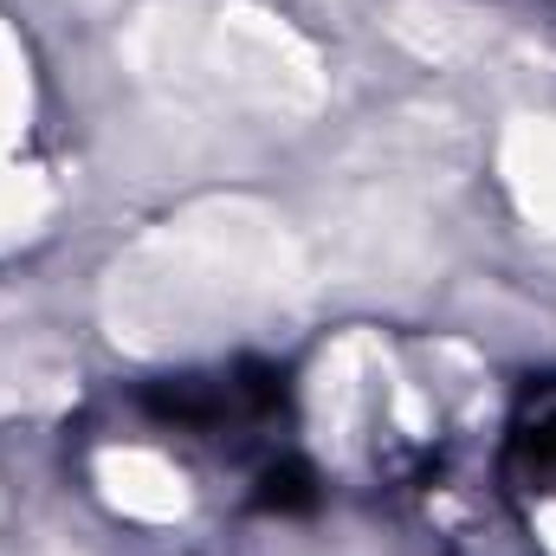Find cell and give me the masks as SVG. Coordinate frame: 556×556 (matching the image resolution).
<instances>
[{"mask_svg":"<svg viewBox=\"0 0 556 556\" xmlns=\"http://www.w3.org/2000/svg\"><path fill=\"white\" fill-rule=\"evenodd\" d=\"M511 466H525L531 492H556V415H544L511 440Z\"/></svg>","mask_w":556,"mask_h":556,"instance_id":"6da1fadb","label":"cell"},{"mask_svg":"<svg viewBox=\"0 0 556 556\" xmlns=\"http://www.w3.org/2000/svg\"><path fill=\"white\" fill-rule=\"evenodd\" d=\"M260 505H266V511H311V505H317V485H311V472H304L298 459H285V466H266Z\"/></svg>","mask_w":556,"mask_h":556,"instance_id":"7a4b0ae2","label":"cell"}]
</instances>
